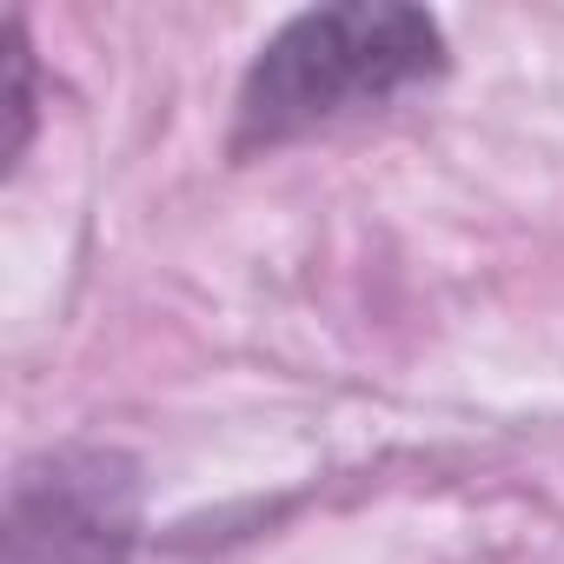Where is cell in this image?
Wrapping results in <instances>:
<instances>
[{"mask_svg": "<svg viewBox=\"0 0 564 564\" xmlns=\"http://www.w3.org/2000/svg\"><path fill=\"white\" fill-rule=\"evenodd\" d=\"M445 41L419 8H319L272 34L239 94V147H279L432 80Z\"/></svg>", "mask_w": 564, "mask_h": 564, "instance_id": "cell-1", "label": "cell"}, {"mask_svg": "<svg viewBox=\"0 0 564 564\" xmlns=\"http://www.w3.org/2000/svg\"><path fill=\"white\" fill-rule=\"evenodd\" d=\"M133 465L113 452H54L14 478L8 564H120L133 551Z\"/></svg>", "mask_w": 564, "mask_h": 564, "instance_id": "cell-2", "label": "cell"}]
</instances>
